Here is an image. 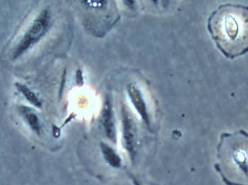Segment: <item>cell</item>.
<instances>
[{"mask_svg": "<svg viewBox=\"0 0 248 185\" xmlns=\"http://www.w3.org/2000/svg\"><path fill=\"white\" fill-rule=\"evenodd\" d=\"M207 28L220 52L229 59L248 53V6L225 3L210 14Z\"/></svg>", "mask_w": 248, "mask_h": 185, "instance_id": "1", "label": "cell"}, {"mask_svg": "<svg viewBox=\"0 0 248 185\" xmlns=\"http://www.w3.org/2000/svg\"><path fill=\"white\" fill-rule=\"evenodd\" d=\"M215 170L225 184L233 180H248V132L243 129L223 132L217 147Z\"/></svg>", "mask_w": 248, "mask_h": 185, "instance_id": "2", "label": "cell"}, {"mask_svg": "<svg viewBox=\"0 0 248 185\" xmlns=\"http://www.w3.org/2000/svg\"><path fill=\"white\" fill-rule=\"evenodd\" d=\"M51 15L49 10L45 9L29 26L13 52V58L19 57L28 49L39 42L46 34L50 26Z\"/></svg>", "mask_w": 248, "mask_h": 185, "instance_id": "3", "label": "cell"}, {"mask_svg": "<svg viewBox=\"0 0 248 185\" xmlns=\"http://www.w3.org/2000/svg\"><path fill=\"white\" fill-rule=\"evenodd\" d=\"M122 120L124 147L134 162L137 156V130L131 115L124 106L122 107Z\"/></svg>", "mask_w": 248, "mask_h": 185, "instance_id": "4", "label": "cell"}, {"mask_svg": "<svg viewBox=\"0 0 248 185\" xmlns=\"http://www.w3.org/2000/svg\"><path fill=\"white\" fill-rule=\"evenodd\" d=\"M102 126L106 138L113 143L117 142L116 125L113 116V107L110 99H106L102 112Z\"/></svg>", "mask_w": 248, "mask_h": 185, "instance_id": "5", "label": "cell"}, {"mask_svg": "<svg viewBox=\"0 0 248 185\" xmlns=\"http://www.w3.org/2000/svg\"><path fill=\"white\" fill-rule=\"evenodd\" d=\"M128 94L133 106L137 110V113L141 116L144 122L147 125L150 124V115L147 110V104L143 98L141 91L134 85L128 87Z\"/></svg>", "mask_w": 248, "mask_h": 185, "instance_id": "6", "label": "cell"}, {"mask_svg": "<svg viewBox=\"0 0 248 185\" xmlns=\"http://www.w3.org/2000/svg\"><path fill=\"white\" fill-rule=\"evenodd\" d=\"M100 149H101L102 154H103L105 161L110 167L114 169H119L122 167V158L111 146L105 142H101Z\"/></svg>", "mask_w": 248, "mask_h": 185, "instance_id": "7", "label": "cell"}, {"mask_svg": "<svg viewBox=\"0 0 248 185\" xmlns=\"http://www.w3.org/2000/svg\"><path fill=\"white\" fill-rule=\"evenodd\" d=\"M16 85L17 89L19 90V91L26 97L28 100H29L31 103H33V105L37 106V107H40L41 101L38 99L37 96L35 95L34 93L32 92L28 87L23 85V84H16Z\"/></svg>", "mask_w": 248, "mask_h": 185, "instance_id": "8", "label": "cell"}, {"mask_svg": "<svg viewBox=\"0 0 248 185\" xmlns=\"http://www.w3.org/2000/svg\"><path fill=\"white\" fill-rule=\"evenodd\" d=\"M25 117L30 128L37 134L40 133V123L36 115L31 111H24Z\"/></svg>", "mask_w": 248, "mask_h": 185, "instance_id": "9", "label": "cell"}, {"mask_svg": "<svg viewBox=\"0 0 248 185\" xmlns=\"http://www.w3.org/2000/svg\"><path fill=\"white\" fill-rule=\"evenodd\" d=\"M131 181H132L133 185H142L137 179L134 178V177H131Z\"/></svg>", "mask_w": 248, "mask_h": 185, "instance_id": "10", "label": "cell"}]
</instances>
